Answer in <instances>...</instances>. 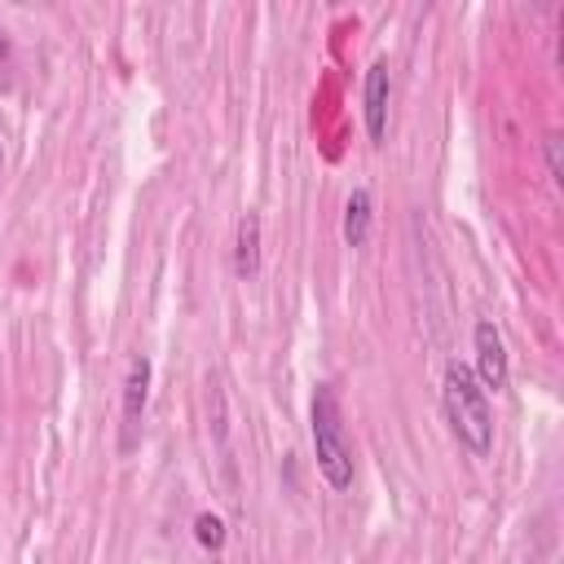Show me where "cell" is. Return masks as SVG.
Masks as SVG:
<instances>
[{
	"mask_svg": "<svg viewBox=\"0 0 564 564\" xmlns=\"http://www.w3.org/2000/svg\"><path fill=\"white\" fill-rule=\"evenodd\" d=\"M441 401H445V419H449L454 436H458L471 454H489V449H494V414H489L485 388L476 383L471 366H463V361H449V366H445Z\"/></svg>",
	"mask_w": 564,
	"mask_h": 564,
	"instance_id": "6da1fadb",
	"label": "cell"
},
{
	"mask_svg": "<svg viewBox=\"0 0 564 564\" xmlns=\"http://www.w3.org/2000/svg\"><path fill=\"white\" fill-rule=\"evenodd\" d=\"M308 427H313V449H317V471L330 489L352 485V449L344 436V414H339V392L335 383H317L308 401Z\"/></svg>",
	"mask_w": 564,
	"mask_h": 564,
	"instance_id": "7a4b0ae2",
	"label": "cell"
},
{
	"mask_svg": "<svg viewBox=\"0 0 564 564\" xmlns=\"http://www.w3.org/2000/svg\"><path fill=\"white\" fill-rule=\"evenodd\" d=\"M150 401V357L132 352L128 375H123V423H119V454H132L141 441V414Z\"/></svg>",
	"mask_w": 564,
	"mask_h": 564,
	"instance_id": "3957f363",
	"label": "cell"
},
{
	"mask_svg": "<svg viewBox=\"0 0 564 564\" xmlns=\"http://www.w3.org/2000/svg\"><path fill=\"white\" fill-rule=\"evenodd\" d=\"M471 344H476V383H485V388H494V392H502L507 388V379H511V370H507V348H502V335H498V326L489 322V317H480L476 322V330H471Z\"/></svg>",
	"mask_w": 564,
	"mask_h": 564,
	"instance_id": "277c9868",
	"label": "cell"
},
{
	"mask_svg": "<svg viewBox=\"0 0 564 564\" xmlns=\"http://www.w3.org/2000/svg\"><path fill=\"white\" fill-rule=\"evenodd\" d=\"M388 97H392V75H388V62L379 57L366 70V88H361V119H366V137L375 145H383V137H388Z\"/></svg>",
	"mask_w": 564,
	"mask_h": 564,
	"instance_id": "5b68a950",
	"label": "cell"
},
{
	"mask_svg": "<svg viewBox=\"0 0 564 564\" xmlns=\"http://www.w3.org/2000/svg\"><path fill=\"white\" fill-rule=\"evenodd\" d=\"M234 273L242 282H251L260 273V212H242L238 216V234H234Z\"/></svg>",
	"mask_w": 564,
	"mask_h": 564,
	"instance_id": "8992f818",
	"label": "cell"
},
{
	"mask_svg": "<svg viewBox=\"0 0 564 564\" xmlns=\"http://www.w3.org/2000/svg\"><path fill=\"white\" fill-rule=\"evenodd\" d=\"M370 189H352L348 203H344V242L348 247H366L370 238Z\"/></svg>",
	"mask_w": 564,
	"mask_h": 564,
	"instance_id": "52a82bcc",
	"label": "cell"
},
{
	"mask_svg": "<svg viewBox=\"0 0 564 564\" xmlns=\"http://www.w3.org/2000/svg\"><path fill=\"white\" fill-rule=\"evenodd\" d=\"M194 538H198V546L220 551V546H225V524H220V516H212V511L194 516Z\"/></svg>",
	"mask_w": 564,
	"mask_h": 564,
	"instance_id": "ba28073f",
	"label": "cell"
},
{
	"mask_svg": "<svg viewBox=\"0 0 564 564\" xmlns=\"http://www.w3.org/2000/svg\"><path fill=\"white\" fill-rule=\"evenodd\" d=\"M542 145H546V167H551V181H555V185H564V159H560V145H564V141H560V132H546V141H542Z\"/></svg>",
	"mask_w": 564,
	"mask_h": 564,
	"instance_id": "9c48e42d",
	"label": "cell"
},
{
	"mask_svg": "<svg viewBox=\"0 0 564 564\" xmlns=\"http://www.w3.org/2000/svg\"><path fill=\"white\" fill-rule=\"evenodd\" d=\"M9 79V35H4V26H0V84Z\"/></svg>",
	"mask_w": 564,
	"mask_h": 564,
	"instance_id": "30bf717a",
	"label": "cell"
},
{
	"mask_svg": "<svg viewBox=\"0 0 564 564\" xmlns=\"http://www.w3.org/2000/svg\"><path fill=\"white\" fill-rule=\"evenodd\" d=\"M0 172H4V150H0Z\"/></svg>",
	"mask_w": 564,
	"mask_h": 564,
	"instance_id": "8fae6325",
	"label": "cell"
}]
</instances>
